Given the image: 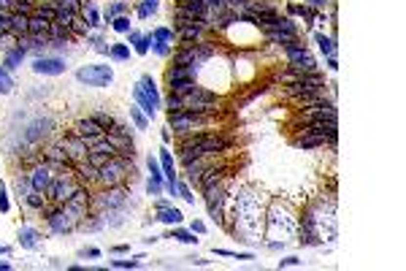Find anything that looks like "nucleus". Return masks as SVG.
Wrapping results in <instances>:
<instances>
[{
    "instance_id": "1",
    "label": "nucleus",
    "mask_w": 406,
    "mask_h": 271,
    "mask_svg": "<svg viewBox=\"0 0 406 271\" xmlns=\"http://www.w3.org/2000/svg\"><path fill=\"white\" fill-rule=\"evenodd\" d=\"M181 147H192L201 158H209V155H220L230 147L227 138H220V136H211V133H190L181 141Z\"/></svg>"
},
{
    "instance_id": "2",
    "label": "nucleus",
    "mask_w": 406,
    "mask_h": 271,
    "mask_svg": "<svg viewBox=\"0 0 406 271\" xmlns=\"http://www.w3.org/2000/svg\"><path fill=\"white\" fill-rule=\"evenodd\" d=\"M214 54V49L206 46V44H198V41H184L181 49L174 54V65H192V68H201L206 60Z\"/></svg>"
},
{
    "instance_id": "3",
    "label": "nucleus",
    "mask_w": 406,
    "mask_h": 271,
    "mask_svg": "<svg viewBox=\"0 0 406 271\" xmlns=\"http://www.w3.org/2000/svg\"><path fill=\"white\" fill-rule=\"evenodd\" d=\"M76 79L87 87H109L114 82V71L111 65H81L76 71Z\"/></svg>"
},
{
    "instance_id": "4",
    "label": "nucleus",
    "mask_w": 406,
    "mask_h": 271,
    "mask_svg": "<svg viewBox=\"0 0 406 271\" xmlns=\"http://www.w3.org/2000/svg\"><path fill=\"white\" fill-rule=\"evenodd\" d=\"M125 198H128V190L119 187V184H114V187H106L100 195H95V198H90V209H92V214H100L103 209H119L122 203H125Z\"/></svg>"
},
{
    "instance_id": "5",
    "label": "nucleus",
    "mask_w": 406,
    "mask_h": 271,
    "mask_svg": "<svg viewBox=\"0 0 406 271\" xmlns=\"http://www.w3.org/2000/svg\"><path fill=\"white\" fill-rule=\"evenodd\" d=\"M125 174H128V158L114 155L109 163H103L98 168V182L103 184V187H114V184H119L122 179H125Z\"/></svg>"
},
{
    "instance_id": "6",
    "label": "nucleus",
    "mask_w": 406,
    "mask_h": 271,
    "mask_svg": "<svg viewBox=\"0 0 406 271\" xmlns=\"http://www.w3.org/2000/svg\"><path fill=\"white\" fill-rule=\"evenodd\" d=\"M79 187H81L79 179H73L70 174H57V177H52V182H49L46 195L52 201H57V203H65V201H68Z\"/></svg>"
},
{
    "instance_id": "7",
    "label": "nucleus",
    "mask_w": 406,
    "mask_h": 271,
    "mask_svg": "<svg viewBox=\"0 0 406 271\" xmlns=\"http://www.w3.org/2000/svg\"><path fill=\"white\" fill-rule=\"evenodd\" d=\"M284 52H287V60H290V71H295V73H314L317 71V63L303 49V44L293 41L290 46H284Z\"/></svg>"
},
{
    "instance_id": "8",
    "label": "nucleus",
    "mask_w": 406,
    "mask_h": 271,
    "mask_svg": "<svg viewBox=\"0 0 406 271\" xmlns=\"http://www.w3.org/2000/svg\"><path fill=\"white\" fill-rule=\"evenodd\" d=\"M203 125V117L201 114H192V112H176V114H168V130H176L181 136H190L195 133V128Z\"/></svg>"
},
{
    "instance_id": "9",
    "label": "nucleus",
    "mask_w": 406,
    "mask_h": 271,
    "mask_svg": "<svg viewBox=\"0 0 406 271\" xmlns=\"http://www.w3.org/2000/svg\"><path fill=\"white\" fill-rule=\"evenodd\" d=\"M303 122H312V119H336V106H333V100L322 98L312 106H303Z\"/></svg>"
},
{
    "instance_id": "10",
    "label": "nucleus",
    "mask_w": 406,
    "mask_h": 271,
    "mask_svg": "<svg viewBox=\"0 0 406 271\" xmlns=\"http://www.w3.org/2000/svg\"><path fill=\"white\" fill-rule=\"evenodd\" d=\"M65 60L63 57H52V54H44V57H35L33 60V71L35 73H44V76H60L65 73Z\"/></svg>"
},
{
    "instance_id": "11",
    "label": "nucleus",
    "mask_w": 406,
    "mask_h": 271,
    "mask_svg": "<svg viewBox=\"0 0 406 271\" xmlns=\"http://www.w3.org/2000/svg\"><path fill=\"white\" fill-rule=\"evenodd\" d=\"M60 147L65 149V155H68L73 163H76V160H87V152H90V149H87V144H84V138H81L79 133L65 136L63 141H60Z\"/></svg>"
},
{
    "instance_id": "12",
    "label": "nucleus",
    "mask_w": 406,
    "mask_h": 271,
    "mask_svg": "<svg viewBox=\"0 0 406 271\" xmlns=\"http://www.w3.org/2000/svg\"><path fill=\"white\" fill-rule=\"evenodd\" d=\"M203 195H206V209H209V217L214 220V223H222V198H225V190L214 184V187L203 190Z\"/></svg>"
},
{
    "instance_id": "13",
    "label": "nucleus",
    "mask_w": 406,
    "mask_h": 271,
    "mask_svg": "<svg viewBox=\"0 0 406 271\" xmlns=\"http://www.w3.org/2000/svg\"><path fill=\"white\" fill-rule=\"evenodd\" d=\"M49 182H52V168H49L46 163H38L33 168V174H30V184H33V190H38V193H46Z\"/></svg>"
},
{
    "instance_id": "14",
    "label": "nucleus",
    "mask_w": 406,
    "mask_h": 271,
    "mask_svg": "<svg viewBox=\"0 0 406 271\" xmlns=\"http://www.w3.org/2000/svg\"><path fill=\"white\" fill-rule=\"evenodd\" d=\"M195 71L192 65H171L165 71V82L168 84H176V82H195Z\"/></svg>"
},
{
    "instance_id": "15",
    "label": "nucleus",
    "mask_w": 406,
    "mask_h": 271,
    "mask_svg": "<svg viewBox=\"0 0 406 271\" xmlns=\"http://www.w3.org/2000/svg\"><path fill=\"white\" fill-rule=\"evenodd\" d=\"M76 133H79L81 138H98V136H106V130L100 128L92 117H87V119H79V122H76Z\"/></svg>"
},
{
    "instance_id": "16",
    "label": "nucleus",
    "mask_w": 406,
    "mask_h": 271,
    "mask_svg": "<svg viewBox=\"0 0 406 271\" xmlns=\"http://www.w3.org/2000/svg\"><path fill=\"white\" fill-rule=\"evenodd\" d=\"M155 212H157V217H155V220H160V223H165V225H179L181 220H184V214H181L176 206H171V203H168V206L155 209Z\"/></svg>"
},
{
    "instance_id": "17",
    "label": "nucleus",
    "mask_w": 406,
    "mask_h": 271,
    "mask_svg": "<svg viewBox=\"0 0 406 271\" xmlns=\"http://www.w3.org/2000/svg\"><path fill=\"white\" fill-rule=\"evenodd\" d=\"M8 33L11 36H24V33H30V17L27 14H19V11H11V27H8Z\"/></svg>"
},
{
    "instance_id": "18",
    "label": "nucleus",
    "mask_w": 406,
    "mask_h": 271,
    "mask_svg": "<svg viewBox=\"0 0 406 271\" xmlns=\"http://www.w3.org/2000/svg\"><path fill=\"white\" fill-rule=\"evenodd\" d=\"M138 87L146 92V98L155 103V109H160V92H157V84H155V79L149 76V73H144L141 76V82H138Z\"/></svg>"
},
{
    "instance_id": "19",
    "label": "nucleus",
    "mask_w": 406,
    "mask_h": 271,
    "mask_svg": "<svg viewBox=\"0 0 406 271\" xmlns=\"http://www.w3.org/2000/svg\"><path fill=\"white\" fill-rule=\"evenodd\" d=\"M263 30H266L268 41L279 44V46H290L293 41H298V36H290V33H282V30H276V27H263Z\"/></svg>"
},
{
    "instance_id": "20",
    "label": "nucleus",
    "mask_w": 406,
    "mask_h": 271,
    "mask_svg": "<svg viewBox=\"0 0 406 271\" xmlns=\"http://www.w3.org/2000/svg\"><path fill=\"white\" fill-rule=\"evenodd\" d=\"M222 171L225 168H206V171L201 174V190H209V187H214V184H220V179H222Z\"/></svg>"
},
{
    "instance_id": "21",
    "label": "nucleus",
    "mask_w": 406,
    "mask_h": 271,
    "mask_svg": "<svg viewBox=\"0 0 406 271\" xmlns=\"http://www.w3.org/2000/svg\"><path fill=\"white\" fill-rule=\"evenodd\" d=\"M133 98H135V103H138V106L144 109V114H146V117H155V112H157V109H155V103H152V100L146 98V92L138 87V84L133 87Z\"/></svg>"
},
{
    "instance_id": "22",
    "label": "nucleus",
    "mask_w": 406,
    "mask_h": 271,
    "mask_svg": "<svg viewBox=\"0 0 406 271\" xmlns=\"http://www.w3.org/2000/svg\"><path fill=\"white\" fill-rule=\"evenodd\" d=\"M128 36H130V44H133V49H135L138 54H146V52H149L152 36H141V33H135V30H130Z\"/></svg>"
},
{
    "instance_id": "23",
    "label": "nucleus",
    "mask_w": 406,
    "mask_h": 271,
    "mask_svg": "<svg viewBox=\"0 0 406 271\" xmlns=\"http://www.w3.org/2000/svg\"><path fill=\"white\" fill-rule=\"evenodd\" d=\"M49 27H52V22L44 17H38V14H33L30 17V33L33 36H49Z\"/></svg>"
},
{
    "instance_id": "24",
    "label": "nucleus",
    "mask_w": 406,
    "mask_h": 271,
    "mask_svg": "<svg viewBox=\"0 0 406 271\" xmlns=\"http://www.w3.org/2000/svg\"><path fill=\"white\" fill-rule=\"evenodd\" d=\"M160 163H162V177L168 179V182H176V174H174V158L165 147L160 149Z\"/></svg>"
},
{
    "instance_id": "25",
    "label": "nucleus",
    "mask_w": 406,
    "mask_h": 271,
    "mask_svg": "<svg viewBox=\"0 0 406 271\" xmlns=\"http://www.w3.org/2000/svg\"><path fill=\"white\" fill-rule=\"evenodd\" d=\"M24 54H27V52H24V49H8V52H6V60H3V68H6V71H14V68H19V63H22V60H24Z\"/></svg>"
},
{
    "instance_id": "26",
    "label": "nucleus",
    "mask_w": 406,
    "mask_h": 271,
    "mask_svg": "<svg viewBox=\"0 0 406 271\" xmlns=\"http://www.w3.org/2000/svg\"><path fill=\"white\" fill-rule=\"evenodd\" d=\"M19 242H22L24 249H35V247H38V230L22 228V230H19Z\"/></svg>"
},
{
    "instance_id": "27",
    "label": "nucleus",
    "mask_w": 406,
    "mask_h": 271,
    "mask_svg": "<svg viewBox=\"0 0 406 271\" xmlns=\"http://www.w3.org/2000/svg\"><path fill=\"white\" fill-rule=\"evenodd\" d=\"M322 144H325V138H317V136H301V138H295V147H301V149H317Z\"/></svg>"
},
{
    "instance_id": "28",
    "label": "nucleus",
    "mask_w": 406,
    "mask_h": 271,
    "mask_svg": "<svg viewBox=\"0 0 406 271\" xmlns=\"http://www.w3.org/2000/svg\"><path fill=\"white\" fill-rule=\"evenodd\" d=\"M317 44H319V49H322V54H328V57H333L336 54V44H333V38H328V36H322V33H317Z\"/></svg>"
},
{
    "instance_id": "29",
    "label": "nucleus",
    "mask_w": 406,
    "mask_h": 271,
    "mask_svg": "<svg viewBox=\"0 0 406 271\" xmlns=\"http://www.w3.org/2000/svg\"><path fill=\"white\" fill-rule=\"evenodd\" d=\"M125 11H128V3H125V0H116V3H111L109 11H106V22H114V19L119 17V14H125Z\"/></svg>"
},
{
    "instance_id": "30",
    "label": "nucleus",
    "mask_w": 406,
    "mask_h": 271,
    "mask_svg": "<svg viewBox=\"0 0 406 271\" xmlns=\"http://www.w3.org/2000/svg\"><path fill=\"white\" fill-rule=\"evenodd\" d=\"M174 38H176V33L168 27H157L152 33V41H160V44H174Z\"/></svg>"
},
{
    "instance_id": "31",
    "label": "nucleus",
    "mask_w": 406,
    "mask_h": 271,
    "mask_svg": "<svg viewBox=\"0 0 406 271\" xmlns=\"http://www.w3.org/2000/svg\"><path fill=\"white\" fill-rule=\"evenodd\" d=\"M14 92V79L8 76L6 68H0V95H11Z\"/></svg>"
},
{
    "instance_id": "32",
    "label": "nucleus",
    "mask_w": 406,
    "mask_h": 271,
    "mask_svg": "<svg viewBox=\"0 0 406 271\" xmlns=\"http://www.w3.org/2000/svg\"><path fill=\"white\" fill-rule=\"evenodd\" d=\"M103 214H90V220H81V228L84 230H100L103 228Z\"/></svg>"
},
{
    "instance_id": "33",
    "label": "nucleus",
    "mask_w": 406,
    "mask_h": 271,
    "mask_svg": "<svg viewBox=\"0 0 406 271\" xmlns=\"http://www.w3.org/2000/svg\"><path fill=\"white\" fill-rule=\"evenodd\" d=\"M165 106H168V114H176V112H184V103H181V95L171 92L165 98Z\"/></svg>"
},
{
    "instance_id": "34",
    "label": "nucleus",
    "mask_w": 406,
    "mask_h": 271,
    "mask_svg": "<svg viewBox=\"0 0 406 271\" xmlns=\"http://www.w3.org/2000/svg\"><path fill=\"white\" fill-rule=\"evenodd\" d=\"M109 57H114V60H128V57H130V49L125 46V44H111Z\"/></svg>"
},
{
    "instance_id": "35",
    "label": "nucleus",
    "mask_w": 406,
    "mask_h": 271,
    "mask_svg": "<svg viewBox=\"0 0 406 271\" xmlns=\"http://www.w3.org/2000/svg\"><path fill=\"white\" fill-rule=\"evenodd\" d=\"M24 201H27V206H33V209H44V203H46L44 193H38V190H30V195Z\"/></svg>"
},
{
    "instance_id": "36",
    "label": "nucleus",
    "mask_w": 406,
    "mask_h": 271,
    "mask_svg": "<svg viewBox=\"0 0 406 271\" xmlns=\"http://www.w3.org/2000/svg\"><path fill=\"white\" fill-rule=\"evenodd\" d=\"M57 11H73L79 14V0H52Z\"/></svg>"
},
{
    "instance_id": "37",
    "label": "nucleus",
    "mask_w": 406,
    "mask_h": 271,
    "mask_svg": "<svg viewBox=\"0 0 406 271\" xmlns=\"http://www.w3.org/2000/svg\"><path fill=\"white\" fill-rule=\"evenodd\" d=\"M174 239H179L181 244H195V233L192 230H184V228H174Z\"/></svg>"
},
{
    "instance_id": "38",
    "label": "nucleus",
    "mask_w": 406,
    "mask_h": 271,
    "mask_svg": "<svg viewBox=\"0 0 406 271\" xmlns=\"http://www.w3.org/2000/svg\"><path fill=\"white\" fill-rule=\"evenodd\" d=\"M35 14H38V17H44V19H49V22H54V19H57V8H54V3H46V6L35 8Z\"/></svg>"
},
{
    "instance_id": "39",
    "label": "nucleus",
    "mask_w": 406,
    "mask_h": 271,
    "mask_svg": "<svg viewBox=\"0 0 406 271\" xmlns=\"http://www.w3.org/2000/svg\"><path fill=\"white\" fill-rule=\"evenodd\" d=\"M92 119H95V122H98V125H100V128H103V130H109V128H111V125H114V122H116V119H114V117H111V114H103V112H95V114H92Z\"/></svg>"
},
{
    "instance_id": "40",
    "label": "nucleus",
    "mask_w": 406,
    "mask_h": 271,
    "mask_svg": "<svg viewBox=\"0 0 406 271\" xmlns=\"http://www.w3.org/2000/svg\"><path fill=\"white\" fill-rule=\"evenodd\" d=\"M84 17H87V24H90V27H100V24H103V22H100V14L95 11V6H87V8H84Z\"/></svg>"
},
{
    "instance_id": "41",
    "label": "nucleus",
    "mask_w": 406,
    "mask_h": 271,
    "mask_svg": "<svg viewBox=\"0 0 406 271\" xmlns=\"http://www.w3.org/2000/svg\"><path fill=\"white\" fill-rule=\"evenodd\" d=\"M111 155H103V152H87V163H92L95 168H100L103 163H109Z\"/></svg>"
},
{
    "instance_id": "42",
    "label": "nucleus",
    "mask_w": 406,
    "mask_h": 271,
    "mask_svg": "<svg viewBox=\"0 0 406 271\" xmlns=\"http://www.w3.org/2000/svg\"><path fill=\"white\" fill-rule=\"evenodd\" d=\"M157 6H160V0H144L138 6V17H149L152 11H157Z\"/></svg>"
},
{
    "instance_id": "43",
    "label": "nucleus",
    "mask_w": 406,
    "mask_h": 271,
    "mask_svg": "<svg viewBox=\"0 0 406 271\" xmlns=\"http://www.w3.org/2000/svg\"><path fill=\"white\" fill-rule=\"evenodd\" d=\"M146 193L149 195H160L162 193V177H152L149 182H146Z\"/></svg>"
},
{
    "instance_id": "44",
    "label": "nucleus",
    "mask_w": 406,
    "mask_h": 271,
    "mask_svg": "<svg viewBox=\"0 0 406 271\" xmlns=\"http://www.w3.org/2000/svg\"><path fill=\"white\" fill-rule=\"evenodd\" d=\"M130 119L135 122L138 130H146V114H141V109H130Z\"/></svg>"
},
{
    "instance_id": "45",
    "label": "nucleus",
    "mask_w": 406,
    "mask_h": 271,
    "mask_svg": "<svg viewBox=\"0 0 406 271\" xmlns=\"http://www.w3.org/2000/svg\"><path fill=\"white\" fill-rule=\"evenodd\" d=\"M111 27H114L116 33H130V19L128 17H116L114 22H111Z\"/></svg>"
},
{
    "instance_id": "46",
    "label": "nucleus",
    "mask_w": 406,
    "mask_h": 271,
    "mask_svg": "<svg viewBox=\"0 0 406 271\" xmlns=\"http://www.w3.org/2000/svg\"><path fill=\"white\" fill-rule=\"evenodd\" d=\"M176 193H179V195H181V198H184V201H187V203H195V195H192V190H190V187H187V184H184V182H176Z\"/></svg>"
},
{
    "instance_id": "47",
    "label": "nucleus",
    "mask_w": 406,
    "mask_h": 271,
    "mask_svg": "<svg viewBox=\"0 0 406 271\" xmlns=\"http://www.w3.org/2000/svg\"><path fill=\"white\" fill-rule=\"evenodd\" d=\"M11 11H19V14H27L30 17V11H33V0H14Z\"/></svg>"
},
{
    "instance_id": "48",
    "label": "nucleus",
    "mask_w": 406,
    "mask_h": 271,
    "mask_svg": "<svg viewBox=\"0 0 406 271\" xmlns=\"http://www.w3.org/2000/svg\"><path fill=\"white\" fill-rule=\"evenodd\" d=\"M90 41H92V46H95V52H100V54H109V49H111V44H106L100 36H90Z\"/></svg>"
},
{
    "instance_id": "49",
    "label": "nucleus",
    "mask_w": 406,
    "mask_h": 271,
    "mask_svg": "<svg viewBox=\"0 0 406 271\" xmlns=\"http://www.w3.org/2000/svg\"><path fill=\"white\" fill-rule=\"evenodd\" d=\"M217 255H222V258H238V260H249L252 255L249 252H233V249H214Z\"/></svg>"
},
{
    "instance_id": "50",
    "label": "nucleus",
    "mask_w": 406,
    "mask_h": 271,
    "mask_svg": "<svg viewBox=\"0 0 406 271\" xmlns=\"http://www.w3.org/2000/svg\"><path fill=\"white\" fill-rule=\"evenodd\" d=\"M8 27H11V11H3L0 8V36L8 33Z\"/></svg>"
},
{
    "instance_id": "51",
    "label": "nucleus",
    "mask_w": 406,
    "mask_h": 271,
    "mask_svg": "<svg viewBox=\"0 0 406 271\" xmlns=\"http://www.w3.org/2000/svg\"><path fill=\"white\" fill-rule=\"evenodd\" d=\"M109 133H114V136H125V138H130V133H133V130L128 128V125H119V122H114L109 128Z\"/></svg>"
},
{
    "instance_id": "52",
    "label": "nucleus",
    "mask_w": 406,
    "mask_h": 271,
    "mask_svg": "<svg viewBox=\"0 0 406 271\" xmlns=\"http://www.w3.org/2000/svg\"><path fill=\"white\" fill-rule=\"evenodd\" d=\"M111 266H114V269H138V258L135 260H111Z\"/></svg>"
},
{
    "instance_id": "53",
    "label": "nucleus",
    "mask_w": 406,
    "mask_h": 271,
    "mask_svg": "<svg viewBox=\"0 0 406 271\" xmlns=\"http://www.w3.org/2000/svg\"><path fill=\"white\" fill-rule=\"evenodd\" d=\"M146 165H149V171H152V177H162V168H160V163H157L155 158H146Z\"/></svg>"
},
{
    "instance_id": "54",
    "label": "nucleus",
    "mask_w": 406,
    "mask_h": 271,
    "mask_svg": "<svg viewBox=\"0 0 406 271\" xmlns=\"http://www.w3.org/2000/svg\"><path fill=\"white\" fill-rule=\"evenodd\" d=\"M152 49H155L157 54H160V57H168V44H160V41H152Z\"/></svg>"
},
{
    "instance_id": "55",
    "label": "nucleus",
    "mask_w": 406,
    "mask_h": 271,
    "mask_svg": "<svg viewBox=\"0 0 406 271\" xmlns=\"http://www.w3.org/2000/svg\"><path fill=\"white\" fill-rule=\"evenodd\" d=\"M0 212H8V195H6V184L0 182Z\"/></svg>"
},
{
    "instance_id": "56",
    "label": "nucleus",
    "mask_w": 406,
    "mask_h": 271,
    "mask_svg": "<svg viewBox=\"0 0 406 271\" xmlns=\"http://www.w3.org/2000/svg\"><path fill=\"white\" fill-rule=\"evenodd\" d=\"M81 258H100V249H95V247H90V249H81Z\"/></svg>"
},
{
    "instance_id": "57",
    "label": "nucleus",
    "mask_w": 406,
    "mask_h": 271,
    "mask_svg": "<svg viewBox=\"0 0 406 271\" xmlns=\"http://www.w3.org/2000/svg\"><path fill=\"white\" fill-rule=\"evenodd\" d=\"M279 266H282V269H287V266H301V260L298 258H284V260H279Z\"/></svg>"
},
{
    "instance_id": "58",
    "label": "nucleus",
    "mask_w": 406,
    "mask_h": 271,
    "mask_svg": "<svg viewBox=\"0 0 406 271\" xmlns=\"http://www.w3.org/2000/svg\"><path fill=\"white\" fill-rule=\"evenodd\" d=\"M203 230H206V225H203V223H198V220H195V223H192V233H203Z\"/></svg>"
},
{
    "instance_id": "59",
    "label": "nucleus",
    "mask_w": 406,
    "mask_h": 271,
    "mask_svg": "<svg viewBox=\"0 0 406 271\" xmlns=\"http://www.w3.org/2000/svg\"><path fill=\"white\" fill-rule=\"evenodd\" d=\"M0 8H3V11H11V8H14V0H0Z\"/></svg>"
},
{
    "instance_id": "60",
    "label": "nucleus",
    "mask_w": 406,
    "mask_h": 271,
    "mask_svg": "<svg viewBox=\"0 0 406 271\" xmlns=\"http://www.w3.org/2000/svg\"><path fill=\"white\" fill-rule=\"evenodd\" d=\"M328 68H331V71H336V68H338V60H336V54H333V57H328Z\"/></svg>"
},
{
    "instance_id": "61",
    "label": "nucleus",
    "mask_w": 406,
    "mask_h": 271,
    "mask_svg": "<svg viewBox=\"0 0 406 271\" xmlns=\"http://www.w3.org/2000/svg\"><path fill=\"white\" fill-rule=\"evenodd\" d=\"M195 266H209V260H203V258H190Z\"/></svg>"
},
{
    "instance_id": "62",
    "label": "nucleus",
    "mask_w": 406,
    "mask_h": 271,
    "mask_svg": "<svg viewBox=\"0 0 406 271\" xmlns=\"http://www.w3.org/2000/svg\"><path fill=\"white\" fill-rule=\"evenodd\" d=\"M306 3H312V6H317V8L325 6V0H306Z\"/></svg>"
}]
</instances>
